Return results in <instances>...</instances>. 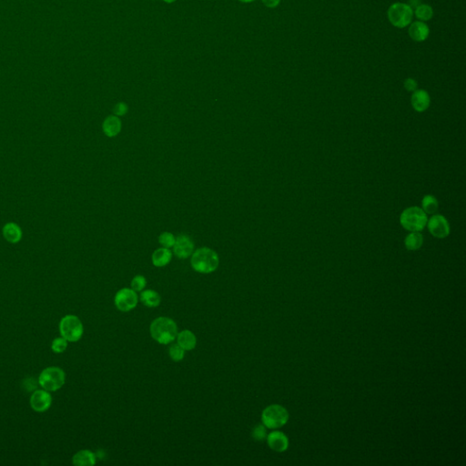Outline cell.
Listing matches in <instances>:
<instances>
[{
  "label": "cell",
  "mask_w": 466,
  "mask_h": 466,
  "mask_svg": "<svg viewBox=\"0 0 466 466\" xmlns=\"http://www.w3.org/2000/svg\"><path fill=\"white\" fill-rule=\"evenodd\" d=\"M2 235L8 243L16 244L22 239L23 231L18 224L10 221L5 224L2 229Z\"/></svg>",
  "instance_id": "obj_15"
},
{
  "label": "cell",
  "mask_w": 466,
  "mask_h": 466,
  "mask_svg": "<svg viewBox=\"0 0 466 466\" xmlns=\"http://www.w3.org/2000/svg\"><path fill=\"white\" fill-rule=\"evenodd\" d=\"M427 220L428 217L422 208H407L400 216V223L410 232H421L426 226Z\"/></svg>",
  "instance_id": "obj_3"
},
{
  "label": "cell",
  "mask_w": 466,
  "mask_h": 466,
  "mask_svg": "<svg viewBox=\"0 0 466 466\" xmlns=\"http://www.w3.org/2000/svg\"><path fill=\"white\" fill-rule=\"evenodd\" d=\"M432 235L437 239H445L450 235V224L446 218L441 214H433L426 224Z\"/></svg>",
  "instance_id": "obj_8"
},
{
  "label": "cell",
  "mask_w": 466,
  "mask_h": 466,
  "mask_svg": "<svg viewBox=\"0 0 466 466\" xmlns=\"http://www.w3.org/2000/svg\"><path fill=\"white\" fill-rule=\"evenodd\" d=\"M192 266L199 273H211L219 267V256L209 248L199 249L192 254Z\"/></svg>",
  "instance_id": "obj_2"
},
{
  "label": "cell",
  "mask_w": 466,
  "mask_h": 466,
  "mask_svg": "<svg viewBox=\"0 0 466 466\" xmlns=\"http://www.w3.org/2000/svg\"><path fill=\"white\" fill-rule=\"evenodd\" d=\"M66 382L64 370L59 367H48L41 371L39 383L42 389L48 392H56L63 386Z\"/></svg>",
  "instance_id": "obj_4"
},
{
  "label": "cell",
  "mask_w": 466,
  "mask_h": 466,
  "mask_svg": "<svg viewBox=\"0 0 466 466\" xmlns=\"http://www.w3.org/2000/svg\"><path fill=\"white\" fill-rule=\"evenodd\" d=\"M60 331L68 342L76 343L83 335V324L75 315H67L60 321Z\"/></svg>",
  "instance_id": "obj_7"
},
{
  "label": "cell",
  "mask_w": 466,
  "mask_h": 466,
  "mask_svg": "<svg viewBox=\"0 0 466 466\" xmlns=\"http://www.w3.org/2000/svg\"><path fill=\"white\" fill-rule=\"evenodd\" d=\"M151 334L156 342L160 344H169L175 340L178 335L177 324L173 320L167 317H160L152 322Z\"/></svg>",
  "instance_id": "obj_1"
},
{
  "label": "cell",
  "mask_w": 466,
  "mask_h": 466,
  "mask_svg": "<svg viewBox=\"0 0 466 466\" xmlns=\"http://www.w3.org/2000/svg\"><path fill=\"white\" fill-rule=\"evenodd\" d=\"M105 135L109 138L116 137L121 131V122L117 116H109L106 120H104L102 125Z\"/></svg>",
  "instance_id": "obj_16"
},
{
  "label": "cell",
  "mask_w": 466,
  "mask_h": 466,
  "mask_svg": "<svg viewBox=\"0 0 466 466\" xmlns=\"http://www.w3.org/2000/svg\"><path fill=\"white\" fill-rule=\"evenodd\" d=\"M146 284H147V281L145 279V277L141 275H138L132 279V290L135 291H141L144 288L146 287Z\"/></svg>",
  "instance_id": "obj_27"
},
{
  "label": "cell",
  "mask_w": 466,
  "mask_h": 466,
  "mask_svg": "<svg viewBox=\"0 0 466 466\" xmlns=\"http://www.w3.org/2000/svg\"><path fill=\"white\" fill-rule=\"evenodd\" d=\"M414 15L420 20V21H429L434 16V9L427 4H420L415 8Z\"/></svg>",
  "instance_id": "obj_23"
},
{
  "label": "cell",
  "mask_w": 466,
  "mask_h": 466,
  "mask_svg": "<svg viewBox=\"0 0 466 466\" xmlns=\"http://www.w3.org/2000/svg\"><path fill=\"white\" fill-rule=\"evenodd\" d=\"M128 111V106L124 102L118 103L114 108V113L117 116H124Z\"/></svg>",
  "instance_id": "obj_30"
},
{
  "label": "cell",
  "mask_w": 466,
  "mask_h": 466,
  "mask_svg": "<svg viewBox=\"0 0 466 466\" xmlns=\"http://www.w3.org/2000/svg\"><path fill=\"white\" fill-rule=\"evenodd\" d=\"M267 442L271 450L278 453H283L284 451L287 450L289 447V439L286 434L279 431H274L269 434L267 436Z\"/></svg>",
  "instance_id": "obj_12"
},
{
  "label": "cell",
  "mask_w": 466,
  "mask_h": 466,
  "mask_svg": "<svg viewBox=\"0 0 466 466\" xmlns=\"http://www.w3.org/2000/svg\"><path fill=\"white\" fill-rule=\"evenodd\" d=\"M403 86H404V88L406 89L407 91L414 92L417 89L418 84H417L416 80L412 79V78H408V79L404 80Z\"/></svg>",
  "instance_id": "obj_29"
},
{
  "label": "cell",
  "mask_w": 466,
  "mask_h": 466,
  "mask_svg": "<svg viewBox=\"0 0 466 466\" xmlns=\"http://www.w3.org/2000/svg\"><path fill=\"white\" fill-rule=\"evenodd\" d=\"M164 1H165V2H166V3H169V4H171V3H174V2H175L176 0H164Z\"/></svg>",
  "instance_id": "obj_34"
},
{
  "label": "cell",
  "mask_w": 466,
  "mask_h": 466,
  "mask_svg": "<svg viewBox=\"0 0 466 466\" xmlns=\"http://www.w3.org/2000/svg\"><path fill=\"white\" fill-rule=\"evenodd\" d=\"M423 244V236L421 232H411L404 239V246L408 251H415L419 250Z\"/></svg>",
  "instance_id": "obj_20"
},
{
  "label": "cell",
  "mask_w": 466,
  "mask_h": 466,
  "mask_svg": "<svg viewBox=\"0 0 466 466\" xmlns=\"http://www.w3.org/2000/svg\"><path fill=\"white\" fill-rule=\"evenodd\" d=\"M175 240V237L171 232H164L159 238V243H160V245L167 249L173 247Z\"/></svg>",
  "instance_id": "obj_25"
},
{
  "label": "cell",
  "mask_w": 466,
  "mask_h": 466,
  "mask_svg": "<svg viewBox=\"0 0 466 466\" xmlns=\"http://www.w3.org/2000/svg\"><path fill=\"white\" fill-rule=\"evenodd\" d=\"M252 436L257 441H263V440H264L267 437V433H266L265 427L263 426V425H257L254 428V430H253Z\"/></svg>",
  "instance_id": "obj_28"
},
{
  "label": "cell",
  "mask_w": 466,
  "mask_h": 466,
  "mask_svg": "<svg viewBox=\"0 0 466 466\" xmlns=\"http://www.w3.org/2000/svg\"><path fill=\"white\" fill-rule=\"evenodd\" d=\"M184 352H185V351H184L181 347L179 346V344H173V345L170 348L169 355H170V357H171L173 361L179 362V361H181V360L184 358Z\"/></svg>",
  "instance_id": "obj_26"
},
{
  "label": "cell",
  "mask_w": 466,
  "mask_h": 466,
  "mask_svg": "<svg viewBox=\"0 0 466 466\" xmlns=\"http://www.w3.org/2000/svg\"><path fill=\"white\" fill-rule=\"evenodd\" d=\"M439 203L437 199L433 195H425L422 198V210L428 214H435L438 210Z\"/></svg>",
  "instance_id": "obj_22"
},
{
  "label": "cell",
  "mask_w": 466,
  "mask_h": 466,
  "mask_svg": "<svg viewBox=\"0 0 466 466\" xmlns=\"http://www.w3.org/2000/svg\"><path fill=\"white\" fill-rule=\"evenodd\" d=\"M73 464L77 466H92L96 463V456L88 450H81L73 456Z\"/></svg>",
  "instance_id": "obj_18"
},
{
  "label": "cell",
  "mask_w": 466,
  "mask_h": 466,
  "mask_svg": "<svg viewBox=\"0 0 466 466\" xmlns=\"http://www.w3.org/2000/svg\"><path fill=\"white\" fill-rule=\"evenodd\" d=\"M387 15L393 26L399 28H406L414 18V9L408 4L397 2L390 5Z\"/></svg>",
  "instance_id": "obj_5"
},
{
  "label": "cell",
  "mask_w": 466,
  "mask_h": 466,
  "mask_svg": "<svg viewBox=\"0 0 466 466\" xmlns=\"http://www.w3.org/2000/svg\"><path fill=\"white\" fill-rule=\"evenodd\" d=\"M408 33L412 40H415L416 42H422L428 39L430 34V28L428 25L422 21H415L411 23Z\"/></svg>",
  "instance_id": "obj_14"
},
{
  "label": "cell",
  "mask_w": 466,
  "mask_h": 466,
  "mask_svg": "<svg viewBox=\"0 0 466 466\" xmlns=\"http://www.w3.org/2000/svg\"><path fill=\"white\" fill-rule=\"evenodd\" d=\"M240 2H243V3H251V2H253L254 0H239Z\"/></svg>",
  "instance_id": "obj_33"
},
{
  "label": "cell",
  "mask_w": 466,
  "mask_h": 466,
  "mask_svg": "<svg viewBox=\"0 0 466 466\" xmlns=\"http://www.w3.org/2000/svg\"><path fill=\"white\" fill-rule=\"evenodd\" d=\"M115 304L120 311H132L138 304V295L132 289H122L116 294Z\"/></svg>",
  "instance_id": "obj_9"
},
{
  "label": "cell",
  "mask_w": 466,
  "mask_h": 466,
  "mask_svg": "<svg viewBox=\"0 0 466 466\" xmlns=\"http://www.w3.org/2000/svg\"><path fill=\"white\" fill-rule=\"evenodd\" d=\"M67 347H68V341L64 337L56 338L52 342L51 350L56 353L64 352Z\"/></svg>",
  "instance_id": "obj_24"
},
{
  "label": "cell",
  "mask_w": 466,
  "mask_h": 466,
  "mask_svg": "<svg viewBox=\"0 0 466 466\" xmlns=\"http://www.w3.org/2000/svg\"><path fill=\"white\" fill-rule=\"evenodd\" d=\"M51 403V395L49 394V392L44 389L35 390L30 397L31 408L38 413H43L48 410Z\"/></svg>",
  "instance_id": "obj_10"
},
{
  "label": "cell",
  "mask_w": 466,
  "mask_h": 466,
  "mask_svg": "<svg viewBox=\"0 0 466 466\" xmlns=\"http://www.w3.org/2000/svg\"><path fill=\"white\" fill-rule=\"evenodd\" d=\"M140 301L144 305H146L147 307L155 308L160 305L161 298L157 291H153V290H147V291H142V293L140 295Z\"/></svg>",
  "instance_id": "obj_21"
},
{
  "label": "cell",
  "mask_w": 466,
  "mask_h": 466,
  "mask_svg": "<svg viewBox=\"0 0 466 466\" xmlns=\"http://www.w3.org/2000/svg\"><path fill=\"white\" fill-rule=\"evenodd\" d=\"M264 426L269 429H278L285 425L289 420L288 411L279 404H272L265 408L262 415Z\"/></svg>",
  "instance_id": "obj_6"
},
{
  "label": "cell",
  "mask_w": 466,
  "mask_h": 466,
  "mask_svg": "<svg viewBox=\"0 0 466 466\" xmlns=\"http://www.w3.org/2000/svg\"><path fill=\"white\" fill-rule=\"evenodd\" d=\"M411 103L417 112L425 111L430 107L431 98L429 93L424 89H416L413 92Z\"/></svg>",
  "instance_id": "obj_13"
},
{
  "label": "cell",
  "mask_w": 466,
  "mask_h": 466,
  "mask_svg": "<svg viewBox=\"0 0 466 466\" xmlns=\"http://www.w3.org/2000/svg\"><path fill=\"white\" fill-rule=\"evenodd\" d=\"M193 250L194 244L189 236H179L173 245V251L179 259H186L190 257L193 253Z\"/></svg>",
  "instance_id": "obj_11"
},
{
  "label": "cell",
  "mask_w": 466,
  "mask_h": 466,
  "mask_svg": "<svg viewBox=\"0 0 466 466\" xmlns=\"http://www.w3.org/2000/svg\"><path fill=\"white\" fill-rule=\"evenodd\" d=\"M178 344L183 349L184 351H192L196 347L197 339L193 332L191 331H182L177 335Z\"/></svg>",
  "instance_id": "obj_17"
},
{
  "label": "cell",
  "mask_w": 466,
  "mask_h": 466,
  "mask_svg": "<svg viewBox=\"0 0 466 466\" xmlns=\"http://www.w3.org/2000/svg\"><path fill=\"white\" fill-rule=\"evenodd\" d=\"M172 253L167 248L156 250L152 254V263L156 267H164L172 260Z\"/></svg>",
  "instance_id": "obj_19"
},
{
  "label": "cell",
  "mask_w": 466,
  "mask_h": 466,
  "mask_svg": "<svg viewBox=\"0 0 466 466\" xmlns=\"http://www.w3.org/2000/svg\"><path fill=\"white\" fill-rule=\"evenodd\" d=\"M420 4H421V1H420V0H409V4L408 5L410 6L411 8L414 9V8H416V7H418Z\"/></svg>",
  "instance_id": "obj_32"
},
{
  "label": "cell",
  "mask_w": 466,
  "mask_h": 466,
  "mask_svg": "<svg viewBox=\"0 0 466 466\" xmlns=\"http://www.w3.org/2000/svg\"><path fill=\"white\" fill-rule=\"evenodd\" d=\"M262 1H263V4L270 8H276L281 3V0H262Z\"/></svg>",
  "instance_id": "obj_31"
}]
</instances>
